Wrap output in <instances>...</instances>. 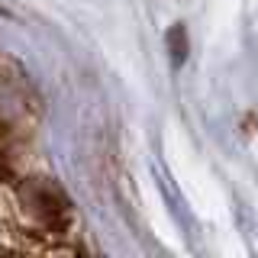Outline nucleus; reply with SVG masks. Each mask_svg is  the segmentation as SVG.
Wrapping results in <instances>:
<instances>
[{
    "instance_id": "nucleus-1",
    "label": "nucleus",
    "mask_w": 258,
    "mask_h": 258,
    "mask_svg": "<svg viewBox=\"0 0 258 258\" xmlns=\"http://www.w3.org/2000/svg\"><path fill=\"white\" fill-rule=\"evenodd\" d=\"M4 13H7V10H4V7H0V16H4Z\"/></svg>"
}]
</instances>
